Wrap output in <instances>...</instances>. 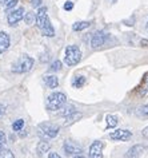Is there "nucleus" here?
<instances>
[{"label": "nucleus", "mask_w": 148, "mask_h": 158, "mask_svg": "<svg viewBox=\"0 0 148 158\" xmlns=\"http://www.w3.org/2000/svg\"><path fill=\"white\" fill-rule=\"evenodd\" d=\"M24 16V8L20 7V8L18 10H14L11 11L8 14V16H7V20H8V24L10 26H16V23H19Z\"/></svg>", "instance_id": "obj_6"}, {"label": "nucleus", "mask_w": 148, "mask_h": 158, "mask_svg": "<svg viewBox=\"0 0 148 158\" xmlns=\"http://www.w3.org/2000/svg\"><path fill=\"white\" fill-rule=\"evenodd\" d=\"M140 44L143 47H148V40L147 39H142V40H140Z\"/></svg>", "instance_id": "obj_31"}, {"label": "nucleus", "mask_w": 148, "mask_h": 158, "mask_svg": "<svg viewBox=\"0 0 148 158\" xmlns=\"http://www.w3.org/2000/svg\"><path fill=\"white\" fill-rule=\"evenodd\" d=\"M18 0H10V2H7V6H6V10H7V12H8V11H11L14 8V7H16L18 6Z\"/></svg>", "instance_id": "obj_25"}, {"label": "nucleus", "mask_w": 148, "mask_h": 158, "mask_svg": "<svg viewBox=\"0 0 148 158\" xmlns=\"http://www.w3.org/2000/svg\"><path fill=\"white\" fill-rule=\"evenodd\" d=\"M0 158H15L14 157V153L8 149H0Z\"/></svg>", "instance_id": "obj_22"}, {"label": "nucleus", "mask_w": 148, "mask_h": 158, "mask_svg": "<svg viewBox=\"0 0 148 158\" xmlns=\"http://www.w3.org/2000/svg\"><path fill=\"white\" fill-rule=\"evenodd\" d=\"M132 133L128 130H116V131L110 134V138L114 141H128L131 139Z\"/></svg>", "instance_id": "obj_9"}, {"label": "nucleus", "mask_w": 148, "mask_h": 158, "mask_svg": "<svg viewBox=\"0 0 148 158\" xmlns=\"http://www.w3.org/2000/svg\"><path fill=\"white\" fill-rule=\"evenodd\" d=\"M49 150V143L48 142H45V141H41V142H39V145H37V149H36V152L39 156H43L44 153H47Z\"/></svg>", "instance_id": "obj_16"}, {"label": "nucleus", "mask_w": 148, "mask_h": 158, "mask_svg": "<svg viewBox=\"0 0 148 158\" xmlns=\"http://www.w3.org/2000/svg\"><path fill=\"white\" fill-rule=\"evenodd\" d=\"M107 34L104 31H97V32L93 34V36L91 39V46L92 48H97V47H102L107 40Z\"/></svg>", "instance_id": "obj_7"}, {"label": "nucleus", "mask_w": 148, "mask_h": 158, "mask_svg": "<svg viewBox=\"0 0 148 158\" xmlns=\"http://www.w3.org/2000/svg\"><path fill=\"white\" fill-rule=\"evenodd\" d=\"M139 110H140V114H143V115L148 117V105H146V106H142V107H140Z\"/></svg>", "instance_id": "obj_27"}, {"label": "nucleus", "mask_w": 148, "mask_h": 158, "mask_svg": "<svg viewBox=\"0 0 148 158\" xmlns=\"http://www.w3.org/2000/svg\"><path fill=\"white\" fill-rule=\"evenodd\" d=\"M91 26V23L89 22H77L75 24L72 26V30L73 31H83L85 28H88V27Z\"/></svg>", "instance_id": "obj_17"}, {"label": "nucleus", "mask_w": 148, "mask_h": 158, "mask_svg": "<svg viewBox=\"0 0 148 158\" xmlns=\"http://www.w3.org/2000/svg\"><path fill=\"white\" fill-rule=\"evenodd\" d=\"M61 69V62L60 60H55L49 67V71H52V73H56V71H59Z\"/></svg>", "instance_id": "obj_24"}, {"label": "nucleus", "mask_w": 148, "mask_h": 158, "mask_svg": "<svg viewBox=\"0 0 148 158\" xmlns=\"http://www.w3.org/2000/svg\"><path fill=\"white\" fill-rule=\"evenodd\" d=\"M7 2H8V0H0V6H3V4H7Z\"/></svg>", "instance_id": "obj_35"}, {"label": "nucleus", "mask_w": 148, "mask_h": 158, "mask_svg": "<svg viewBox=\"0 0 148 158\" xmlns=\"http://www.w3.org/2000/svg\"><path fill=\"white\" fill-rule=\"evenodd\" d=\"M4 113H6V106H3L2 103H0V118L4 115Z\"/></svg>", "instance_id": "obj_30"}, {"label": "nucleus", "mask_w": 148, "mask_h": 158, "mask_svg": "<svg viewBox=\"0 0 148 158\" xmlns=\"http://www.w3.org/2000/svg\"><path fill=\"white\" fill-rule=\"evenodd\" d=\"M6 143H7V137H6V134L3 133V131H0V149L4 148Z\"/></svg>", "instance_id": "obj_26"}, {"label": "nucleus", "mask_w": 148, "mask_h": 158, "mask_svg": "<svg viewBox=\"0 0 148 158\" xmlns=\"http://www.w3.org/2000/svg\"><path fill=\"white\" fill-rule=\"evenodd\" d=\"M89 158H103V143L100 141L93 142L89 148Z\"/></svg>", "instance_id": "obj_8"}, {"label": "nucleus", "mask_w": 148, "mask_h": 158, "mask_svg": "<svg viewBox=\"0 0 148 158\" xmlns=\"http://www.w3.org/2000/svg\"><path fill=\"white\" fill-rule=\"evenodd\" d=\"M33 66V59L28 56V55H23L19 60L12 66V71L16 74H23V73H28Z\"/></svg>", "instance_id": "obj_3"}, {"label": "nucleus", "mask_w": 148, "mask_h": 158, "mask_svg": "<svg viewBox=\"0 0 148 158\" xmlns=\"http://www.w3.org/2000/svg\"><path fill=\"white\" fill-rule=\"evenodd\" d=\"M24 127V119H16L12 123V129L14 131H20V130Z\"/></svg>", "instance_id": "obj_20"}, {"label": "nucleus", "mask_w": 148, "mask_h": 158, "mask_svg": "<svg viewBox=\"0 0 148 158\" xmlns=\"http://www.w3.org/2000/svg\"><path fill=\"white\" fill-rule=\"evenodd\" d=\"M85 83V78L84 77H76L75 79H73V82H72V86L73 87H76V89H80L81 86H84Z\"/></svg>", "instance_id": "obj_18"}, {"label": "nucleus", "mask_w": 148, "mask_h": 158, "mask_svg": "<svg viewBox=\"0 0 148 158\" xmlns=\"http://www.w3.org/2000/svg\"><path fill=\"white\" fill-rule=\"evenodd\" d=\"M142 135H143L144 138H148V127H146V129L143 130V131H142Z\"/></svg>", "instance_id": "obj_33"}, {"label": "nucleus", "mask_w": 148, "mask_h": 158, "mask_svg": "<svg viewBox=\"0 0 148 158\" xmlns=\"http://www.w3.org/2000/svg\"><path fill=\"white\" fill-rule=\"evenodd\" d=\"M37 131L40 137L45 138V139H52L59 134V126L55 123H49V122H44V123L39 125Z\"/></svg>", "instance_id": "obj_1"}, {"label": "nucleus", "mask_w": 148, "mask_h": 158, "mask_svg": "<svg viewBox=\"0 0 148 158\" xmlns=\"http://www.w3.org/2000/svg\"><path fill=\"white\" fill-rule=\"evenodd\" d=\"M147 28H148V24H147Z\"/></svg>", "instance_id": "obj_37"}, {"label": "nucleus", "mask_w": 148, "mask_h": 158, "mask_svg": "<svg viewBox=\"0 0 148 158\" xmlns=\"http://www.w3.org/2000/svg\"><path fill=\"white\" fill-rule=\"evenodd\" d=\"M73 158H84V157H83V156H80V154H76V156L73 157Z\"/></svg>", "instance_id": "obj_36"}, {"label": "nucleus", "mask_w": 148, "mask_h": 158, "mask_svg": "<svg viewBox=\"0 0 148 158\" xmlns=\"http://www.w3.org/2000/svg\"><path fill=\"white\" fill-rule=\"evenodd\" d=\"M118 125V118L115 115H107V126L108 127H116Z\"/></svg>", "instance_id": "obj_21"}, {"label": "nucleus", "mask_w": 148, "mask_h": 158, "mask_svg": "<svg viewBox=\"0 0 148 158\" xmlns=\"http://www.w3.org/2000/svg\"><path fill=\"white\" fill-rule=\"evenodd\" d=\"M10 44H11V40H10L8 34L0 32V54L6 52V51L10 48Z\"/></svg>", "instance_id": "obj_12"}, {"label": "nucleus", "mask_w": 148, "mask_h": 158, "mask_svg": "<svg viewBox=\"0 0 148 158\" xmlns=\"http://www.w3.org/2000/svg\"><path fill=\"white\" fill-rule=\"evenodd\" d=\"M35 22H36V26L39 27V28H43L45 24H48L49 23V18L48 15H47V8L45 7H40L36 14V18H35Z\"/></svg>", "instance_id": "obj_5"}, {"label": "nucleus", "mask_w": 148, "mask_h": 158, "mask_svg": "<svg viewBox=\"0 0 148 158\" xmlns=\"http://www.w3.org/2000/svg\"><path fill=\"white\" fill-rule=\"evenodd\" d=\"M23 18H24V22L27 23V24L31 26V24H33L35 23V18H36V15H35L33 12H28V14H25Z\"/></svg>", "instance_id": "obj_19"}, {"label": "nucleus", "mask_w": 148, "mask_h": 158, "mask_svg": "<svg viewBox=\"0 0 148 158\" xmlns=\"http://www.w3.org/2000/svg\"><path fill=\"white\" fill-rule=\"evenodd\" d=\"M72 8H73V3H72V2H67V3L64 4V10H65V11H71Z\"/></svg>", "instance_id": "obj_28"}, {"label": "nucleus", "mask_w": 148, "mask_h": 158, "mask_svg": "<svg viewBox=\"0 0 148 158\" xmlns=\"http://www.w3.org/2000/svg\"><path fill=\"white\" fill-rule=\"evenodd\" d=\"M40 31H41V34L44 35V36H48V38L55 36V30H53V27H52V24H51V22H49L48 24H45Z\"/></svg>", "instance_id": "obj_14"}, {"label": "nucleus", "mask_w": 148, "mask_h": 158, "mask_svg": "<svg viewBox=\"0 0 148 158\" xmlns=\"http://www.w3.org/2000/svg\"><path fill=\"white\" fill-rule=\"evenodd\" d=\"M65 63L68 66H75L81 60V51L77 46H68L65 48Z\"/></svg>", "instance_id": "obj_4"}, {"label": "nucleus", "mask_w": 148, "mask_h": 158, "mask_svg": "<svg viewBox=\"0 0 148 158\" xmlns=\"http://www.w3.org/2000/svg\"><path fill=\"white\" fill-rule=\"evenodd\" d=\"M40 4H41V0H31V6L32 7H40Z\"/></svg>", "instance_id": "obj_29"}, {"label": "nucleus", "mask_w": 148, "mask_h": 158, "mask_svg": "<svg viewBox=\"0 0 148 158\" xmlns=\"http://www.w3.org/2000/svg\"><path fill=\"white\" fill-rule=\"evenodd\" d=\"M80 118H81V114H80V113L73 111L72 114H69V115L65 117L64 125H65V126H67V125H71V123H73V122H76L77 119H80Z\"/></svg>", "instance_id": "obj_15"}, {"label": "nucleus", "mask_w": 148, "mask_h": 158, "mask_svg": "<svg viewBox=\"0 0 148 158\" xmlns=\"http://www.w3.org/2000/svg\"><path fill=\"white\" fill-rule=\"evenodd\" d=\"M73 111H76V110H75V107H73V106L71 105V106H67V107H64L63 110H61V115H63V117H67V115H69V114H72Z\"/></svg>", "instance_id": "obj_23"}, {"label": "nucleus", "mask_w": 148, "mask_h": 158, "mask_svg": "<svg viewBox=\"0 0 148 158\" xmlns=\"http://www.w3.org/2000/svg\"><path fill=\"white\" fill-rule=\"evenodd\" d=\"M64 152L67 154H80L81 153V148L77 143H75V142L72 141H67L64 143Z\"/></svg>", "instance_id": "obj_10"}, {"label": "nucleus", "mask_w": 148, "mask_h": 158, "mask_svg": "<svg viewBox=\"0 0 148 158\" xmlns=\"http://www.w3.org/2000/svg\"><path fill=\"white\" fill-rule=\"evenodd\" d=\"M143 152H144V148L142 145H135L126 153L124 158H140V156H142Z\"/></svg>", "instance_id": "obj_11"}, {"label": "nucleus", "mask_w": 148, "mask_h": 158, "mask_svg": "<svg viewBox=\"0 0 148 158\" xmlns=\"http://www.w3.org/2000/svg\"><path fill=\"white\" fill-rule=\"evenodd\" d=\"M44 82H45V85L48 86L49 89H56L57 86H59V79H57L55 75H45Z\"/></svg>", "instance_id": "obj_13"}, {"label": "nucleus", "mask_w": 148, "mask_h": 158, "mask_svg": "<svg viewBox=\"0 0 148 158\" xmlns=\"http://www.w3.org/2000/svg\"><path fill=\"white\" fill-rule=\"evenodd\" d=\"M144 81H146V87H147V90H148V74L146 75V78H144Z\"/></svg>", "instance_id": "obj_34"}, {"label": "nucleus", "mask_w": 148, "mask_h": 158, "mask_svg": "<svg viewBox=\"0 0 148 158\" xmlns=\"http://www.w3.org/2000/svg\"><path fill=\"white\" fill-rule=\"evenodd\" d=\"M48 158H61V157L59 156V154H56V153H49Z\"/></svg>", "instance_id": "obj_32"}, {"label": "nucleus", "mask_w": 148, "mask_h": 158, "mask_svg": "<svg viewBox=\"0 0 148 158\" xmlns=\"http://www.w3.org/2000/svg\"><path fill=\"white\" fill-rule=\"evenodd\" d=\"M65 102H67V97L63 93H53L47 99V109L51 110V111H55V110L63 107Z\"/></svg>", "instance_id": "obj_2"}]
</instances>
